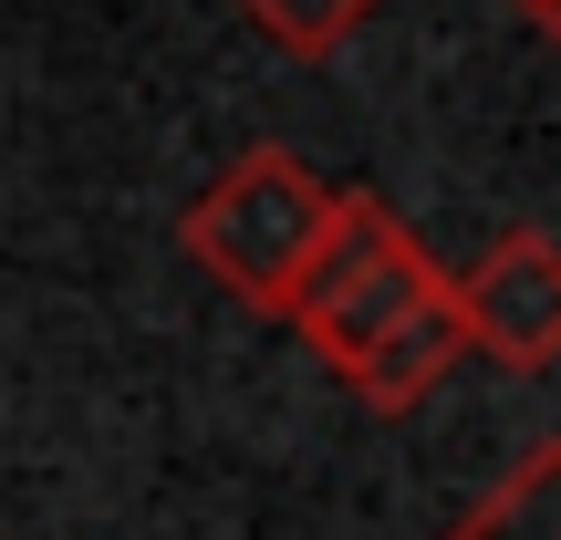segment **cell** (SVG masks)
I'll list each match as a JSON object with an SVG mask.
<instances>
[{"instance_id":"1","label":"cell","mask_w":561,"mask_h":540,"mask_svg":"<svg viewBox=\"0 0 561 540\" xmlns=\"http://www.w3.org/2000/svg\"><path fill=\"white\" fill-rule=\"evenodd\" d=\"M333 229H343V187H322L291 146H250V157L219 166V187L178 219V240L219 291H240L250 312L291 322V301H301V280L322 271Z\"/></svg>"},{"instance_id":"2","label":"cell","mask_w":561,"mask_h":540,"mask_svg":"<svg viewBox=\"0 0 561 540\" xmlns=\"http://www.w3.org/2000/svg\"><path fill=\"white\" fill-rule=\"evenodd\" d=\"M437 301H458V271L426 261V240H416V229H405L385 198L343 187V229H333V250H322V271L301 280L291 333L312 343L343 384H354L364 364H375L405 322H426Z\"/></svg>"},{"instance_id":"3","label":"cell","mask_w":561,"mask_h":540,"mask_svg":"<svg viewBox=\"0 0 561 540\" xmlns=\"http://www.w3.org/2000/svg\"><path fill=\"white\" fill-rule=\"evenodd\" d=\"M458 301H468V333H479L489 364H510V375L551 364L561 354V240L551 229H500L458 271Z\"/></svg>"},{"instance_id":"4","label":"cell","mask_w":561,"mask_h":540,"mask_svg":"<svg viewBox=\"0 0 561 540\" xmlns=\"http://www.w3.org/2000/svg\"><path fill=\"white\" fill-rule=\"evenodd\" d=\"M447 540H561V437L520 447V458L500 468V489H489Z\"/></svg>"},{"instance_id":"5","label":"cell","mask_w":561,"mask_h":540,"mask_svg":"<svg viewBox=\"0 0 561 540\" xmlns=\"http://www.w3.org/2000/svg\"><path fill=\"white\" fill-rule=\"evenodd\" d=\"M250 21L280 42V53H301V62H322L333 42H354L364 21H375V0H240Z\"/></svg>"},{"instance_id":"6","label":"cell","mask_w":561,"mask_h":540,"mask_svg":"<svg viewBox=\"0 0 561 540\" xmlns=\"http://www.w3.org/2000/svg\"><path fill=\"white\" fill-rule=\"evenodd\" d=\"M520 11H530V32H551V42H561V0H520Z\"/></svg>"}]
</instances>
